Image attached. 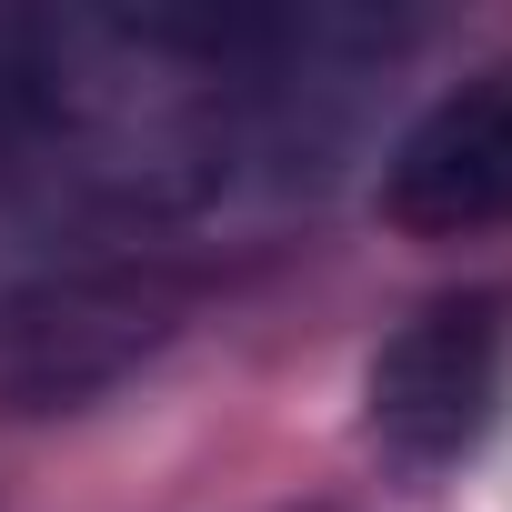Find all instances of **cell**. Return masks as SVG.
<instances>
[{
	"instance_id": "6da1fadb",
	"label": "cell",
	"mask_w": 512,
	"mask_h": 512,
	"mask_svg": "<svg viewBox=\"0 0 512 512\" xmlns=\"http://www.w3.org/2000/svg\"><path fill=\"white\" fill-rule=\"evenodd\" d=\"M502 412H512V282H452L412 302L362 372V432L412 482L462 472L502 432Z\"/></svg>"
},
{
	"instance_id": "7a4b0ae2",
	"label": "cell",
	"mask_w": 512,
	"mask_h": 512,
	"mask_svg": "<svg viewBox=\"0 0 512 512\" xmlns=\"http://www.w3.org/2000/svg\"><path fill=\"white\" fill-rule=\"evenodd\" d=\"M191 292L171 272L111 262V272H61L0 302V402L11 412H81L111 382H131L171 332Z\"/></svg>"
},
{
	"instance_id": "3957f363",
	"label": "cell",
	"mask_w": 512,
	"mask_h": 512,
	"mask_svg": "<svg viewBox=\"0 0 512 512\" xmlns=\"http://www.w3.org/2000/svg\"><path fill=\"white\" fill-rule=\"evenodd\" d=\"M382 221L412 241L512 231V51L462 71L382 161Z\"/></svg>"
}]
</instances>
